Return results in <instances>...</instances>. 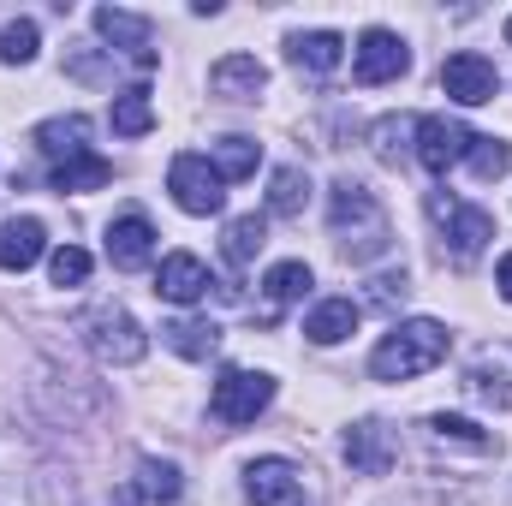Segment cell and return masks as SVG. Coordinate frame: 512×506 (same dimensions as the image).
<instances>
[{"label": "cell", "mask_w": 512, "mask_h": 506, "mask_svg": "<svg viewBox=\"0 0 512 506\" xmlns=\"http://www.w3.org/2000/svg\"><path fill=\"white\" fill-rule=\"evenodd\" d=\"M84 328H90V352H96L102 364H114V370L143 364V352H149V334L137 328V316H131V310H120V304H102Z\"/></svg>", "instance_id": "5b68a950"}, {"label": "cell", "mask_w": 512, "mask_h": 506, "mask_svg": "<svg viewBox=\"0 0 512 506\" xmlns=\"http://www.w3.org/2000/svg\"><path fill=\"white\" fill-rule=\"evenodd\" d=\"M48 274H54V286H84L90 280V251L84 245H60L48 256Z\"/></svg>", "instance_id": "4dcf8cb0"}, {"label": "cell", "mask_w": 512, "mask_h": 506, "mask_svg": "<svg viewBox=\"0 0 512 506\" xmlns=\"http://www.w3.org/2000/svg\"><path fill=\"white\" fill-rule=\"evenodd\" d=\"M429 429H435V441H453V447H471V453H489V447H495V435L477 429L471 417H447V411H435Z\"/></svg>", "instance_id": "83f0119b"}, {"label": "cell", "mask_w": 512, "mask_h": 506, "mask_svg": "<svg viewBox=\"0 0 512 506\" xmlns=\"http://www.w3.org/2000/svg\"><path fill=\"white\" fill-rule=\"evenodd\" d=\"M405 137H417V120H382V126L370 131V143H376V155H382V161H399V155L411 149Z\"/></svg>", "instance_id": "1f68e13d"}, {"label": "cell", "mask_w": 512, "mask_h": 506, "mask_svg": "<svg viewBox=\"0 0 512 506\" xmlns=\"http://www.w3.org/2000/svg\"><path fill=\"white\" fill-rule=\"evenodd\" d=\"M167 191L185 215H221L227 209V179L215 173L209 155H173L167 167Z\"/></svg>", "instance_id": "3957f363"}, {"label": "cell", "mask_w": 512, "mask_h": 506, "mask_svg": "<svg viewBox=\"0 0 512 506\" xmlns=\"http://www.w3.org/2000/svg\"><path fill=\"white\" fill-rule=\"evenodd\" d=\"M471 143H477V131L459 126V120H447V114H429V120H417V161L429 167V173H447V167H459L465 155H471Z\"/></svg>", "instance_id": "9c48e42d"}, {"label": "cell", "mask_w": 512, "mask_h": 506, "mask_svg": "<svg viewBox=\"0 0 512 506\" xmlns=\"http://www.w3.org/2000/svg\"><path fill=\"white\" fill-rule=\"evenodd\" d=\"M48 251V227L36 215H18V221H0V268L6 274H24L30 262H42Z\"/></svg>", "instance_id": "2e32d148"}, {"label": "cell", "mask_w": 512, "mask_h": 506, "mask_svg": "<svg viewBox=\"0 0 512 506\" xmlns=\"http://www.w3.org/2000/svg\"><path fill=\"white\" fill-rule=\"evenodd\" d=\"M108 179H114V161H102V155H72V161L54 167V191H60V197H66V191H72V197H78V191H102Z\"/></svg>", "instance_id": "ffe728a7"}, {"label": "cell", "mask_w": 512, "mask_h": 506, "mask_svg": "<svg viewBox=\"0 0 512 506\" xmlns=\"http://www.w3.org/2000/svg\"><path fill=\"white\" fill-rule=\"evenodd\" d=\"M465 161H471V173H477V179H501V173L512 167V149L501 143V137H477Z\"/></svg>", "instance_id": "f546056e"}, {"label": "cell", "mask_w": 512, "mask_h": 506, "mask_svg": "<svg viewBox=\"0 0 512 506\" xmlns=\"http://www.w3.org/2000/svg\"><path fill=\"white\" fill-rule=\"evenodd\" d=\"M495 286H501V298L512 304V251L501 256V274H495Z\"/></svg>", "instance_id": "d6a6232c"}, {"label": "cell", "mask_w": 512, "mask_h": 506, "mask_svg": "<svg viewBox=\"0 0 512 506\" xmlns=\"http://www.w3.org/2000/svg\"><path fill=\"white\" fill-rule=\"evenodd\" d=\"M429 215L441 221V233H447V256L459 262V268H471L483 245L495 239V215L489 209H471V203H459V197H429Z\"/></svg>", "instance_id": "277c9868"}, {"label": "cell", "mask_w": 512, "mask_h": 506, "mask_svg": "<svg viewBox=\"0 0 512 506\" xmlns=\"http://www.w3.org/2000/svg\"><path fill=\"white\" fill-rule=\"evenodd\" d=\"M155 292H161L167 304H197V298L209 292V268H203L191 251L161 256V268H155Z\"/></svg>", "instance_id": "5bb4252c"}, {"label": "cell", "mask_w": 512, "mask_h": 506, "mask_svg": "<svg viewBox=\"0 0 512 506\" xmlns=\"http://www.w3.org/2000/svg\"><path fill=\"white\" fill-rule=\"evenodd\" d=\"M108 120H114V131H120V137H143V131L155 126V102H149V90H120Z\"/></svg>", "instance_id": "484cf974"}, {"label": "cell", "mask_w": 512, "mask_h": 506, "mask_svg": "<svg viewBox=\"0 0 512 506\" xmlns=\"http://www.w3.org/2000/svg\"><path fill=\"white\" fill-rule=\"evenodd\" d=\"M328 233H334V245H340L346 262H376V256H387V245H393L387 209L364 191V185H352V179H340L334 197H328Z\"/></svg>", "instance_id": "6da1fadb"}, {"label": "cell", "mask_w": 512, "mask_h": 506, "mask_svg": "<svg viewBox=\"0 0 512 506\" xmlns=\"http://www.w3.org/2000/svg\"><path fill=\"white\" fill-rule=\"evenodd\" d=\"M209 90H215L221 102H256V96L268 90V66H262L256 54H227V60H215Z\"/></svg>", "instance_id": "7c38bea8"}, {"label": "cell", "mask_w": 512, "mask_h": 506, "mask_svg": "<svg viewBox=\"0 0 512 506\" xmlns=\"http://www.w3.org/2000/svg\"><path fill=\"white\" fill-rule=\"evenodd\" d=\"M209 161H215V173L221 179H251L256 173V161H262V143L256 137H221V143H209Z\"/></svg>", "instance_id": "44dd1931"}, {"label": "cell", "mask_w": 512, "mask_h": 506, "mask_svg": "<svg viewBox=\"0 0 512 506\" xmlns=\"http://www.w3.org/2000/svg\"><path fill=\"white\" fill-rule=\"evenodd\" d=\"M262 245H268V221H262V215H239V221H227L221 251H227V262H233V268L256 262V251H262Z\"/></svg>", "instance_id": "cb8c5ba5"}, {"label": "cell", "mask_w": 512, "mask_h": 506, "mask_svg": "<svg viewBox=\"0 0 512 506\" xmlns=\"http://www.w3.org/2000/svg\"><path fill=\"white\" fill-rule=\"evenodd\" d=\"M441 358H447V328L429 322V316H411V322H399L382 346L370 352V376L376 381H411V376H429Z\"/></svg>", "instance_id": "7a4b0ae2"}, {"label": "cell", "mask_w": 512, "mask_h": 506, "mask_svg": "<svg viewBox=\"0 0 512 506\" xmlns=\"http://www.w3.org/2000/svg\"><path fill=\"white\" fill-rule=\"evenodd\" d=\"M54 167L60 161H72V155H90V120L84 114H60V120H42L36 126V137H30Z\"/></svg>", "instance_id": "ac0fdd59"}, {"label": "cell", "mask_w": 512, "mask_h": 506, "mask_svg": "<svg viewBox=\"0 0 512 506\" xmlns=\"http://www.w3.org/2000/svg\"><path fill=\"white\" fill-rule=\"evenodd\" d=\"M149 256H155V227L131 209V215H120V221L108 227V262L131 274V268H143Z\"/></svg>", "instance_id": "e0dca14e"}, {"label": "cell", "mask_w": 512, "mask_h": 506, "mask_svg": "<svg viewBox=\"0 0 512 506\" xmlns=\"http://www.w3.org/2000/svg\"><path fill=\"white\" fill-rule=\"evenodd\" d=\"M268 399H274V376H262V370H221L215 393H209V411L239 429V423H256L268 411Z\"/></svg>", "instance_id": "8992f818"}, {"label": "cell", "mask_w": 512, "mask_h": 506, "mask_svg": "<svg viewBox=\"0 0 512 506\" xmlns=\"http://www.w3.org/2000/svg\"><path fill=\"white\" fill-rule=\"evenodd\" d=\"M393 459H399V441H393L387 423L364 417V423L346 429V465H352V471H364V477H387Z\"/></svg>", "instance_id": "30bf717a"}, {"label": "cell", "mask_w": 512, "mask_h": 506, "mask_svg": "<svg viewBox=\"0 0 512 506\" xmlns=\"http://www.w3.org/2000/svg\"><path fill=\"white\" fill-rule=\"evenodd\" d=\"M358 316H364V310H358L352 298H322V304L304 316V334H310L316 346H340V340L358 334Z\"/></svg>", "instance_id": "d6986e66"}, {"label": "cell", "mask_w": 512, "mask_h": 506, "mask_svg": "<svg viewBox=\"0 0 512 506\" xmlns=\"http://www.w3.org/2000/svg\"><path fill=\"white\" fill-rule=\"evenodd\" d=\"M96 30H102L120 54H131L137 66H155V54H149V18H143V12H126V6H96Z\"/></svg>", "instance_id": "9a60e30c"}, {"label": "cell", "mask_w": 512, "mask_h": 506, "mask_svg": "<svg viewBox=\"0 0 512 506\" xmlns=\"http://www.w3.org/2000/svg\"><path fill=\"white\" fill-rule=\"evenodd\" d=\"M304 203H310V179H304V167H280L274 179H268V215H304Z\"/></svg>", "instance_id": "603a6c76"}, {"label": "cell", "mask_w": 512, "mask_h": 506, "mask_svg": "<svg viewBox=\"0 0 512 506\" xmlns=\"http://www.w3.org/2000/svg\"><path fill=\"white\" fill-rule=\"evenodd\" d=\"M310 286H316L310 262H274V268L262 274V292H268L274 304H298V298H304Z\"/></svg>", "instance_id": "d4e9b609"}, {"label": "cell", "mask_w": 512, "mask_h": 506, "mask_svg": "<svg viewBox=\"0 0 512 506\" xmlns=\"http://www.w3.org/2000/svg\"><path fill=\"white\" fill-rule=\"evenodd\" d=\"M161 334H167V346H173L179 358H191V364L215 358V346H221V328H215V322H167Z\"/></svg>", "instance_id": "7402d4cb"}, {"label": "cell", "mask_w": 512, "mask_h": 506, "mask_svg": "<svg viewBox=\"0 0 512 506\" xmlns=\"http://www.w3.org/2000/svg\"><path fill=\"white\" fill-rule=\"evenodd\" d=\"M245 495L251 506H304V477L292 459H256L245 471Z\"/></svg>", "instance_id": "8fae6325"}, {"label": "cell", "mask_w": 512, "mask_h": 506, "mask_svg": "<svg viewBox=\"0 0 512 506\" xmlns=\"http://www.w3.org/2000/svg\"><path fill=\"white\" fill-rule=\"evenodd\" d=\"M507 42H512V18H507Z\"/></svg>", "instance_id": "836d02e7"}, {"label": "cell", "mask_w": 512, "mask_h": 506, "mask_svg": "<svg viewBox=\"0 0 512 506\" xmlns=\"http://www.w3.org/2000/svg\"><path fill=\"white\" fill-rule=\"evenodd\" d=\"M286 60L310 78H328L346 60V36L340 30H298V36H286Z\"/></svg>", "instance_id": "4fadbf2b"}, {"label": "cell", "mask_w": 512, "mask_h": 506, "mask_svg": "<svg viewBox=\"0 0 512 506\" xmlns=\"http://www.w3.org/2000/svg\"><path fill=\"white\" fill-rule=\"evenodd\" d=\"M441 90L459 102V108H483V102H495L501 96V72H495V60L489 54H447V66H441Z\"/></svg>", "instance_id": "52a82bcc"}, {"label": "cell", "mask_w": 512, "mask_h": 506, "mask_svg": "<svg viewBox=\"0 0 512 506\" xmlns=\"http://www.w3.org/2000/svg\"><path fill=\"white\" fill-rule=\"evenodd\" d=\"M137 489H143L149 506H167V501H179L185 483H179V471H173L167 459H143V465H137Z\"/></svg>", "instance_id": "4316f807"}, {"label": "cell", "mask_w": 512, "mask_h": 506, "mask_svg": "<svg viewBox=\"0 0 512 506\" xmlns=\"http://www.w3.org/2000/svg\"><path fill=\"white\" fill-rule=\"evenodd\" d=\"M0 60H6V66H30V60H36V24H30V18H12V24L0 30Z\"/></svg>", "instance_id": "f1b7e54d"}, {"label": "cell", "mask_w": 512, "mask_h": 506, "mask_svg": "<svg viewBox=\"0 0 512 506\" xmlns=\"http://www.w3.org/2000/svg\"><path fill=\"white\" fill-rule=\"evenodd\" d=\"M405 66H411V48L393 36V30H364L358 36V48H352V78L358 84H393V78H405Z\"/></svg>", "instance_id": "ba28073f"}]
</instances>
